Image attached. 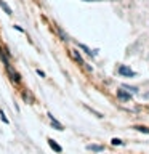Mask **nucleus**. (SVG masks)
Listing matches in <instances>:
<instances>
[{
  "label": "nucleus",
  "instance_id": "1",
  "mask_svg": "<svg viewBox=\"0 0 149 154\" xmlns=\"http://www.w3.org/2000/svg\"><path fill=\"white\" fill-rule=\"evenodd\" d=\"M119 74L124 77H135L136 76V72H135L133 69H130L128 66H125V64H122V66L119 67Z\"/></svg>",
  "mask_w": 149,
  "mask_h": 154
},
{
  "label": "nucleus",
  "instance_id": "2",
  "mask_svg": "<svg viewBox=\"0 0 149 154\" xmlns=\"http://www.w3.org/2000/svg\"><path fill=\"white\" fill-rule=\"evenodd\" d=\"M117 96H119V100H124V101H130L131 100V95L128 93L125 88H120V90L117 92Z\"/></svg>",
  "mask_w": 149,
  "mask_h": 154
},
{
  "label": "nucleus",
  "instance_id": "3",
  "mask_svg": "<svg viewBox=\"0 0 149 154\" xmlns=\"http://www.w3.org/2000/svg\"><path fill=\"white\" fill-rule=\"evenodd\" d=\"M47 116H48V119H50V121H51V125H53V127H55L56 130H64L63 124H59V122L56 121V119H55V116H53L51 112H48V114H47Z\"/></svg>",
  "mask_w": 149,
  "mask_h": 154
},
{
  "label": "nucleus",
  "instance_id": "4",
  "mask_svg": "<svg viewBox=\"0 0 149 154\" xmlns=\"http://www.w3.org/2000/svg\"><path fill=\"white\" fill-rule=\"evenodd\" d=\"M48 145H50V148H51L55 153H61V151H63V148H61L59 145H56V143H55V140H51V138L48 140Z\"/></svg>",
  "mask_w": 149,
  "mask_h": 154
},
{
  "label": "nucleus",
  "instance_id": "5",
  "mask_svg": "<svg viewBox=\"0 0 149 154\" xmlns=\"http://www.w3.org/2000/svg\"><path fill=\"white\" fill-rule=\"evenodd\" d=\"M88 149L93 151V153H103L104 146H101V145H88Z\"/></svg>",
  "mask_w": 149,
  "mask_h": 154
},
{
  "label": "nucleus",
  "instance_id": "6",
  "mask_svg": "<svg viewBox=\"0 0 149 154\" xmlns=\"http://www.w3.org/2000/svg\"><path fill=\"white\" fill-rule=\"evenodd\" d=\"M122 88H125V90L130 92V93H138V87H131V85L124 84V85H122Z\"/></svg>",
  "mask_w": 149,
  "mask_h": 154
},
{
  "label": "nucleus",
  "instance_id": "7",
  "mask_svg": "<svg viewBox=\"0 0 149 154\" xmlns=\"http://www.w3.org/2000/svg\"><path fill=\"white\" fill-rule=\"evenodd\" d=\"M71 55H72V56L75 58V60L79 61L80 64H85V63H83V60H82V58H80V55H79V51H77V50H72V51H71Z\"/></svg>",
  "mask_w": 149,
  "mask_h": 154
},
{
  "label": "nucleus",
  "instance_id": "8",
  "mask_svg": "<svg viewBox=\"0 0 149 154\" xmlns=\"http://www.w3.org/2000/svg\"><path fill=\"white\" fill-rule=\"evenodd\" d=\"M79 45H80V48H82V50H85V53H87V55H90V56H95V55H96L95 51H91V50L88 48V47H85V45H83V43H79Z\"/></svg>",
  "mask_w": 149,
  "mask_h": 154
},
{
  "label": "nucleus",
  "instance_id": "9",
  "mask_svg": "<svg viewBox=\"0 0 149 154\" xmlns=\"http://www.w3.org/2000/svg\"><path fill=\"white\" fill-rule=\"evenodd\" d=\"M0 6H2V8H3V10H5V11H6V13H8V15H10V13H11V8H10V6H8V5H6V3H5V2H3V0H0Z\"/></svg>",
  "mask_w": 149,
  "mask_h": 154
},
{
  "label": "nucleus",
  "instance_id": "10",
  "mask_svg": "<svg viewBox=\"0 0 149 154\" xmlns=\"http://www.w3.org/2000/svg\"><path fill=\"white\" fill-rule=\"evenodd\" d=\"M111 143H112V145H116V146H120V145H124V141H122L120 138H112V140H111Z\"/></svg>",
  "mask_w": 149,
  "mask_h": 154
},
{
  "label": "nucleus",
  "instance_id": "11",
  "mask_svg": "<svg viewBox=\"0 0 149 154\" xmlns=\"http://www.w3.org/2000/svg\"><path fill=\"white\" fill-rule=\"evenodd\" d=\"M138 130V132H143V133H149V128H146V127H143V125H136V127H135Z\"/></svg>",
  "mask_w": 149,
  "mask_h": 154
},
{
  "label": "nucleus",
  "instance_id": "12",
  "mask_svg": "<svg viewBox=\"0 0 149 154\" xmlns=\"http://www.w3.org/2000/svg\"><path fill=\"white\" fill-rule=\"evenodd\" d=\"M0 119H2V122H5V124H8V119L5 117V112H3L2 109H0Z\"/></svg>",
  "mask_w": 149,
  "mask_h": 154
},
{
  "label": "nucleus",
  "instance_id": "13",
  "mask_svg": "<svg viewBox=\"0 0 149 154\" xmlns=\"http://www.w3.org/2000/svg\"><path fill=\"white\" fill-rule=\"evenodd\" d=\"M37 74H39V76H40V77H45V72H43V71H40V69H39V71H37Z\"/></svg>",
  "mask_w": 149,
  "mask_h": 154
},
{
  "label": "nucleus",
  "instance_id": "14",
  "mask_svg": "<svg viewBox=\"0 0 149 154\" xmlns=\"http://www.w3.org/2000/svg\"><path fill=\"white\" fill-rule=\"evenodd\" d=\"M85 2H99V0H85Z\"/></svg>",
  "mask_w": 149,
  "mask_h": 154
}]
</instances>
